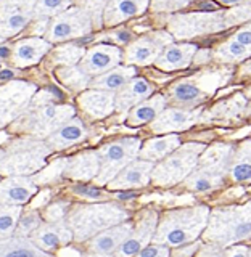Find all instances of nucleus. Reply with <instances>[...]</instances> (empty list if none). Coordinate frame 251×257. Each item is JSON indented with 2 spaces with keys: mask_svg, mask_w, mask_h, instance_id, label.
Returning a JSON list of instances; mask_svg holds the SVG:
<instances>
[{
  "mask_svg": "<svg viewBox=\"0 0 251 257\" xmlns=\"http://www.w3.org/2000/svg\"><path fill=\"white\" fill-rule=\"evenodd\" d=\"M76 111L69 104H56L52 100L32 98L29 108L12 124L13 132L31 139L47 140L56 128L74 117Z\"/></svg>",
  "mask_w": 251,
  "mask_h": 257,
  "instance_id": "nucleus-1",
  "label": "nucleus"
},
{
  "mask_svg": "<svg viewBox=\"0 0 251 257\" xmlns=\"http://www.w3.org/2000/svg\"><path fill=\"white\" fill-rule=\"evenodd\" d=\"M52 148L45 140L20 137L0 147V175L31 177L45 166V159L52 155Z\"/></svg>",
  "mask_w": 251,
  "mask_h": 257,
  "instance_id": "nucleus-2",
  "label": "nucleus"
},
{
  "mask_svg": "<svg viewBox=\"0 0 251 257\" xmlns=\"http://www.w3.org/2000/svg\"><path fill=\"white\" fill-rule=\"evenodd\" d=\"M208 220L209 209L205 206L169 211L161 217L153 241L155 244L163 246H184L192 243L206 228Z\"/></svg>",
  "mask_w": 251,
  "mask_h": 257,
  "instance_id": "nucleus-3",
  "label": "nucleus"
},
{
  "mask_svg": "<svg viewBox=\"0 0 251 257\" xmlns=\"http://www.w3.org/2000/svg\"><path fill=\"white\" fill-rule=\"evenodd\" d=\"M103 0H91L86 5L71 7L66 12L56 15L45 32L50 44L87 36L103 23Z\"/></svg>",
  "mask_w": 251,
  "mask_h": 257,
  "instance_id": "nucleus-4",
  "label": "nucleus"
},
{
  "mask_svg": "<svg viewBox=\"0 0 251 257\" xmlns=\"http://www.w3.org/2000/svg\"><path fill=\"white\" fill-rule=\"evenodd\" d=\"M251 18V5L233 7L227 12L179 15L169 21V29L179 39H189L201 34L224 31Z\"/></svg>",
  "mask_w": 251,
  "mask_h": 257,
  "instance_id": "nucleus-5",
  "label": "nucleus"
},
{
  "mask_svg": "<svg viewBox=\"0 0 251 257\" xmlns=\"http://www.w3.org/2000/svg\"><path fill=\"white\" fill-rule=\"evenodd\" d=\"M126 219L127 212L121 206L115 203H102L76 206L68 212L66 222L72 230L74 239L82 243L115 225L126 222Z\"/></svg>",
  "mask_w": 251,
  "mask_h": 257,
  "instance_id": "nucleus-6",
  "label": "nucleus"
},
{
  "mask_svg": "<svg viewBox=\"0 0 251 257\" xmlns=\"http://www.w3.org/2000/svg\"><path fill=\"white\" fill-rule=\"evenodd\" d=\"M205 238L219 246L251 238V203L216 209L209 219Z\"/></svg>",
  "mask_w": 251,
  "mask_h": 257,
  "instance_id": "nucleus-7",
  "label": "nucleus"
},
{
  "mask_svg": "<svg viewBox=\"0 0 251 257\" xmlns=\"http://www.w3.org/2000/svg\"><path fill=\"white\" fill-rule=\"evenodd\" d=\"M233 153L235 148L230 145H214L206 148L201 153L197 169L185 179V187L198 193L221 187L225 174L229 172Z\"/></svg>",
  "mask_w": 251,
  "mask_h": 257,
  "instance_id": "nucleus-8",
  "label": "nucleus"
},
{
  "mask_svg": "<svg viewBox=\"0 0 251 257\" xmlns=\"http://www.w3.org/2000/svg\"><path fill=\"white\" fill-rule=\"evenodd\" d=\"M205 150L206 147L203 143L182 145L155 166L151 172V182L158 187H173L185 180L197 169L200 156Z\"/></svg>",
  "mask_w": 251,
  "mask_h": 257,
  "instance_id": "nucleus-9",
  "label": "nucleus"
},
{
  "mask_svg": "<svg viewBox=\"0 0 251 257\" xmlns=\"http://www.w3.org/2000/svg\"><path fill=\"white\" fill-rule=\"evenodd\" d=\"M142 148V142L137 137H124V139L113 140L107 145L99 148L100 156V172L94 180L97 185H107L115 177L134 163L135 158L139 156Z\"/></svg>",
  "mask_w": 251,
  "mask_h": 257,
  "instance_id": "nucleus-10",
  "label": "nucleus"
},
{
  "mask_svg": "<svg viewBox=\"0 0 251 257\" xmlns=\"http://www.w3.org/2000/svg\"><path fill=\"white\" fill-rule=\"evenodd\" d=\"M36 85L26 80H10L0 87V131L13 124L36 95Z\"/></svg>",
  "mask_w": 251,
  "mask_h": 257,
  "instance_id": "nucleus-11",
  "label": "nucleus"
},
{
  "mask_svg": "<svg viewBox=\"0 0 251 257\" xmlns=\"http://www.w3.org/2000/svg\"><path fill=\"white\" fill-rule=\"evenodd\" d=\"M173 44V36L168 31H156L147 34L140 39L134 40L129 44L124 61L127 64H140V66H147V64H155L158 56L163 53V50Z\"/></svg>",
  "mask_w": 251,
  "mask_h": 257,
  "instance_id": "nucleus-12",
  "label": "nucleus"
},
{
  "mask_svg": "<svg viewBox=\"0 0 251 257\" xmlns=\"http://www.w3.org/2000/svg\"><path fill=\"white\" fill-rule=\"evenodd\" d=\"M36 0H0V39L16 36L34 18Z\"/></svg>",
  "mask_w": 251,
  "mask_h": 257,
  "instance_id": "nucleus-13",
  "label": "nucleus"
},
{
  "mask_svg": "<svg viewBox=\"0 0 251 257\" xmlns=\"http://www.w3.org/2000/svg\"><path fill=\"white\" fill-rule=\"evenodd\" d=\"M121 60H123V52H121L116 45L100 44L86 52L84 58L79 63V68L82 69L87 76L97 77L118 68Z\"/></svg>",
  "mask_w": 251,
  "mask_h": 257,
  "instance_id": "nucleus-14",
  "label": "nucleus"
},
{
  "mask_svg": "<svg viewBox=\"0 0 251 257\" xmlns=\"http://www.w3.org/2000/svg\"><path fill=\"white\" fill-rule=\"evenodd\" d=\"M156 222H158V214L156 211H145L140 217L137 227H134L132 233L129 238L124 241L121 247L115 252V257H132L137 255L143 247H147V243L155 236L156 230Z\"/></svg>",
  "mask_w": 251,
  "mask_h": 257,
  "instance_id": "nucleus-15",
  "label": "nucleus"
},
{
  "mask_svg": "<svg viewBox=\"0 0 251 257\" xmlns=\"http://www.w3.org/2000/svg\"><path fill=\"white\" fill-rule=\"evenodd\" d=\"M36 246H39L45 252L56 251L61 246H66L74 239L72 230L66 220L61 222H44L40 227L29 236Z\"/></svg>",
  "mask_w": 251,
  "mask_h": 257,
  "instance_id": "nucleus-16",
  "label": "nucleus"
},
{
  "mask_svg": "<svg viewBox=\"0 0 251 257\" xmlns=\"http://www.w3.org/2000/svg\"><path fill=\"white\" fill-rule=\"evenodd\" d=\"M37 193L34 177H7L0 180V204L24 206Z\"/></svg>",
  "mask_w": 251,
  "mask_h": 257,
  "instance_id": "nucleus-17",
  "label": "nucleus"
},
{
  "mask_svg": "<svg viewBox=\"0 0 251 257\" xmlns=\"http://www.w3.org/2000/svg\"><path fill=\"white\" fill-rule=\"evenodd\" d=\"M155 164L143 159H135L127 167H124L115 179H113L108 187L111 190H131L139 187H147L151 180V172Z\"/></svg>",
  "mask_w": 251,
  "mask_h": 257,
  "instance_id": "nucleus-18",
  "label": "nucleus"
},
{
  "mask_svg": "<svg viewBox=\"0 0 251 257\" xmlns=\"http://www.w3.org/2000/svg\"><path fill=\"white\" fill-rule=\"evenodd\" d=\"M201 114V109H181L169 108L164 109L151 124V131L155 134H168V132H181L192 127L197 122Z\"/></svg>",
  "mask_w": 251,
  "mask_h": 257,
  "instance_id": "nucleus-19",
  "label": "nucleus"
},
{
  "mask_svg": "<svg viewBox=\"0 0 251 257\" xmlns=\"http://www.w3.org/2000/svg\"><path fill=\"white\" fill-rule=\"evenodd\" d=\"M132 230L134 225L131 222H123L119 225H115V227L99 233V235L89 241V251L94 254L113 255L121 247V244L129 238Z\"/></svg>",
  "mask_w": 251,
  "mask_h": 257,
  "instance_id": "nucleus-20",
  "label": "nucleus"
},
{
  "mask_svg": "<svg viewBox=\"0 0 251 257\" xmlns=\"http://www.w3.org/2000/svg\"><path fill=\"white\" fill-rule=\"evenodd\" d=\"M100 172V156L99 151L89 150L77 153L72 158H68L64 167V177L72 180H95Z\"/></svg>",
  "mask_w": 251,
  "mask_h": 257,
  "instance_id": "nucleus-21",
  "label": "nucleus"
},
{
  "mask_svg": "<svg viewBox=\"0 0 251 257\" xmlns=\"http://www.w3.org/2000/svg\"><path fill=\"white\" fill-rule=\"evenodd\" d=\"M52 48V44L47 39L31 37L16 42L12 48V60L16 68H28L39 63L45 53Z\"/></svg>",
  "mask_w": 251,
  "mask_h": 257,
  "instance_id": "nucleus-22",
  "label": "nucleus"
},
{
  "mask_svg": "<svg viewBox=\"0 0 251 257\" xmlns=\"http://www.w3.org/2000/svg\"><path fill=\"white\" fill-rule=\"evenodd\" d=\"M115 95L116 93L91 88V90H86L77 96V104L92 119H103L108 117L116 109Z\"/></svg>",
  "mask_w": 251,
  "mask_h": 257,
  "instance_id": "nucleus-23",
  "label": "nucleus"
},
{
  "mask_svg": "<svg viewBox=\"0 0 251 257\" xmlns=\"http://www.w3.org/2000/svg\"><path fill=\"white\" fill-rule=\"evenodd\" d=\"M150 0H108L103 10L105 26H116L126 20L142 15L148 8Z\"/></svg>",
  "mask_w": 251,
  "mask_h": 257,
  "instance_id": "nucleus-24",
  "label": "nucleus"
},
{
  "mask_svg": "<svg viewBox=\"0 0 251 257\" xmlns=\"http://www.w3.org/2000/svg\"><path fill=\"white\" fill-rule=\"evenodd\" d=\"M216 60L224 63L241 61L251 56V24L237 31L227 42L216 50Z\"/></svg>",
  "mask_w": 251,
  "mask_h": 257,
  "instance_id": "nucleus-25",
  "label": "nucleus"
},
{
  "mask_svg": "<svg viewBox=\"0 0 251 257\" xmlns=\"http://www.w3.org/2000/svg\"><path fill=\"white\" fill-rule=\"evenodd\" d=\"M197 53V45L193 44H171L158 56L155 66L161 71L185 69L192 63Z\"/></svg>",
  "mask_w": 251,
  "mask_h": 257,
  "instance_id": "nucleus-26",
  "label": "nucleus"
},
{
  "mask_svg": "<svg viewBox=\"0 0 251 257\" xmlns=\"http://www.w3.org/2000/svg\"><path fill=\"white\" fill-rule=\"evenodd\" d=\"M87 137V128L79 117H71L45 140L52 150H64L80 143Z\"/></svg>",
  "mask_w": 251,
  "mask_h": 257,
  "instance_id": "nucleus-27",
  "label": "nucleus"
},
{
  "mask_svg": "<svg viewBox=\"0 0 251 257\" xmlns=\"http://www.w3.org/2000/svg\"><path fill=\"white\" fill-rule=\"evenodd\" d=\"M153 92V87L145 80L143 77H134L127 85H124L121 90L115 95V104L116 111H127L135 108L137 104L148 100V96Z\"/></svg>",
  "mask_w": 251,
  "mask_h": 257,
  "instance_id": "nucleus-28",
  "label": "nucleus"
},
{
  "mask_svg": "<svg viewBox=\"0 0 251 257\" xmlns=\"http://www.w3.org/2000/svg\"><path fill=\"white\" fill-rule=\"evenodd\" d=\"M179 147H181V137L177 134L156 137V139H150L148 142H145V145L140 148L139 158L155 164L168 158Z\"/></svg>",
  "mask_w": 251,
  "mask_h": 257,
  "instance_id": "nucleus-29",
  "label": "nucleus"
},
{
  "mask_svg": "<svg viewBox=\"0 0 251 257\" xmlns=\"http://www.w3.org/2000/svg\"><path fill=\"white\" fill-rule=\"evenodd\" d=\"M135 77V69L132 66H118L102 76H97L91 80V88L118 93L124 85H127Z\"/></svg>",
  "mask_w": 251,
  "mask_h": 257,
  "instance_id": "nucleus-30",
  "label": "nucleus"
},
{
  "mask_svg": "<svg viewBox=\"0 0 251 257\" xmlns=\"http://www.w3.org/2000/svg\"><path fill=\"white\" fill-rule=\"evenodd\" d=\"M0 257H55L42 251L31 241V238L10 236L0 239Z\"/></svg>",
  "mask_w": 251,
  "mask_h": 257,
  "instance_id": "nucleus-31",
  "label": "nucleus"
},
{
  "mask_svg": "<svg viewBox=\"0 0 251 257\" xmlns=\"http://www.w3.org/2000/svg\"><path fill=\"white\" fill-rule=\"evenodd\" d=\"M166 106V98L163 95H155L151 98L142 101L140 104H137L135 108L131 109L127 116V124L137 127L142 124H147L150 120H155L161 112L164 111Z\"/></svg>",
  "mask_w": 251,
  "mask_h": 257,
  "instance_id": "nucleus-32",
  "label": "nucleus"
},
{
  "mask_svg": "<svg viewBox=\"0 0 251 257\" xmlns=\"http://www.w3.org/2000/svg\"><path fill=\"white\" fill-rule=\"evenodd\" d=\"M229 175L235 183L251 182V142H243L235 150L230 161Z\"/></svg>",
  "mask_w": 251,
  "mask_h": 257,
  "instance_id": "nucleus-33",
  "label": "nucleus"
},
{
  "mask_svg": "<svg viewBox=\"0 0 251 257\" xmlns=\"http://www.w3.org/2000/svg\"><path fill=\"white\" fill-rule=\"evenodd\" d=\"M171 98L181 104H198L206 98V93L195 80H181L171 88Z\"/></svg>",
  "mask_w": 251,
  "mask_h": 257,
  "instance_id": "nucleus-34",
  "label": "nucleus"
},
{
  "mask_svg": "<svg viewBox=\"0 0 251 257\" xmlns=\"http://www.w3.org/2000/svg\"><path fill=\"white\" fill-rule=\"evenodd\" d=\"M56 77L60 79L61 84L74 92H80L91 85V76H87L79 66H61L56 69Z\"/></svg>",
  "mask_w": 251,
  "mask_h": 257,
  "instance_id": "nucleus-35",
  "label": "nucleus"
},
{
  "mask_svg": "<svg viewBox=\"0 0 251 257\" xmlns=\"http://www.w3.org/2000/svg\"><path fill=\"white\" fill-rule=\"evenodd\" d=\"M23 206H4L0 204V239L15 236Z\"/></svg>",
  "mask_w": 251,
  "mask_h": 257,
  "instance_id": "nucleus-36",
  "label": "nucleus"
},
{
  "mask_svg": "<svg viewBox=\"0 0 251 257\" xmlns=\"http://www.w3.org/2000/svg\"><path fill=\"white\" fill-rule=\"evenodd\" d=\"M84 48L72 45V44H66L58 47L53 52L52 61L55 64H60V66H76L77 63H80V60L84 58Z\"/></svg>",
  "mask_w": 251,
  "mask_h": 257,
  "instance_id": "nucleus-37",
  "label": "nucleus"
},
{
  "mask_svg": "<svg viewBox=\"0 0 251 257\" xmlns=\"http://www.w3.org/2000/svg\"><path fill=\"white\" fill-rule=\"evenodd\" d=\"M72 0H36V10L34 18L44 20V18H55L56 15L66 12L71 8Z\"/></svg>",
  "mask_w": 251,
  "mask_h": 257,
  "instance_id": "nucleus-38",
  "label": "nucleus"
},
{
  "mask_svg": "<svg viewBox=\"0 0 251 257\" xmlns=\"http://www.w3.org/2000/svg\"><path fill=\"white\" fill-rule=\"evenodd\" d=\"M42 223H44L42 217H40V214L37 211H34V209L23 211V214L20 217V222H18V227H16V231H15V236L29 238Z\"/></svg>",
  "mask_w": 251,
  "mask_h": 257,
  "instance_id": "nucleus-39",
  "label": "nucleus"
},
{
  "mask_svg": "<svg viewBox=\"0 0 251 257\" xmlns=\"http://www.w3.org/2000/svg\"><path fill=\"white\" fill-rule=\"evenodd\" d=\"M45 220L47 222H61L64 217H68V204L66 203H53L45 209Z\"/></svg>",
  "mask_w": 251,
  "mask_h": 257,
  "instance_id": "nucleus-40",
  "label": "nucleus"
},
{
  "mask_svg": "<svg viewBox=\"0 0 251 257\" xmlns=\"http://www.w3.org/2000/svg\"><path fill=\"white\" fill-rule=\"evenodd\" d=\"M192 0H151L153 12H174L189 5Z\"/></svg>",
  "mask_w": 251,
  "mask_h": 257,
  "instance_id": "nucleus-41",
  "label": "nucleus"
},
{
  "mask_svg": "<svg viewBox=\"0 0 251 257\" xmlns=\"http://www.w3.org/2000/svg\"><path fill=\"white\" fill-rule=\"evenodd\" d=\"M135 257H169V249L163 244H153L143 247Z\"/></svg>",
  "mask_w": 251,
  "mask_h": 257,
  "instance_id": "nucleus-42",
  "label": "nucleus"
},
{
  "mask_svg": "<svg viewBox=\"0 0 251 257\" xmlns=\"http://www.w3.org/2000/svg\"><path fill=\"white\" fill-rule=\"evenodd\" d=\"M224 257H251V246H232Z\"/></svg>",
  "mask_w": 251,
  "mask_h": 257,
  "instance_id": "nucleus-43",
  "label": "nucleus"
},
{
  "mask_svg": "<svg viewBox=\"0 0 251 257\" xmlns=\"http://www.w3.org/2000/svg\"><path fill=\"white\" fill-rule=\"evenodd\" d=\"M74 190H76V193H79V195L87 196V198H99V196H102V191L94 188V187H76Z\"/></svg>",
  "mask_w": 251,
  "mask_h": 257,
  "instance_id": "nucleus-44",
  "label": "nucleus"
},
{
  "mask_svg": "<svg viewBox=\"0 0 251 257\" xmlns=\"http://www.w3.org/2000/svg\"><path fill=\"white\" fill-rule=\"evenodd\" d=\"M206 251L203 252H200L198 257H224V252L221 251V246L219 244H216V246H208L205 247Z\"/></svg>",
  "mask_w": 251,
  "mask_h": 257,
  "instance_id": "nucleus-45",
  "label": "nucleus"
},
{
  "mask_svg": "<svg viewBox=\"0 0 251 257\" xmlns=\"http://www.w3.org/2000/svg\"><path fill=\"white\" fill-rule=\"evenodd\" d=\"M216 2H219L221 5H225V7H241V5H251V0H216Z\"/></svg>",
  "mask_w": 251,
  "mask_h": 257,
  "instance_id": "nucleus-46",
  "label": "nucleus"
},
{
  "mask_svg": "<svg viewBox=\"0 0 251 257\" xmlns=\"http://www.w3.org/2000/svg\"><path fill=\"white\" fill-rule=\"evenodd\" d=\"M197 246H198V244H195V246H189V247H184V249H181V251H177L174 257H190L193 252H195Z\"/></svg>",
  "mask_w": 251,
  "mask_h": 257,
  "instance_id": "nucleus-47",
  "label": "nucleus"
},
{
  "mask_svg": "<svg viewBox=\"0 0 251 257\" xmlns=\"http://www.w3.org/2000/svg\"><path fill=\"white\" fill-rule=\"evenodd\" d=\"M241 74H245V76H251V61L245 63L243 66H241Z\"/></svg>",
  "mask_w": 251,
  "mask_h": 257,
  "instance_id": "nucleus-48",
  "label": "nucleus"
},
{
  "mask_svg": "<svg viewBox=\"0 0 251 257\" xmlns=\"http://www.w3.org/2000/svg\"><path fill=\"white\" fill-rule=\"evenodd\" d=\"M12 76H13L12 71H2V72H0V79H8V77H12Z\"/></svg>",
  "mask_w": 251,
  "mask_h": 257,
  "instance_id": "nucleus-49",
  "label": "nucleus"
},
{
  "mask_svg": "<svg viewBox=\"0 0 251 257\" xmlns=\"http://www.w3.org/2000/svg\"><path fill=\"white\" fill-rule=\"evenodd\" d=\"M84 257H115V255H107V254H94V252H91V254H87V255H84Z\"/></svg>",
  "mask_w": 251,
  "mask_h": 257,
  "instance_id": "nucleus-50",
  "label": "nucleus"
},
{
  "mask_svg": "<svg viewBox=\"0 0 251 257\" xmlns=\"http://www.w3.org/2000/svg\"><path fill=\"white\" fill-rule=\"evenodd\" d=\"M7 55H8V50H7V48H0V56L4 58V56H7Z\"/></svg>",
  "mask_w": 251,
  "mask_h": 257,
  "instance_id": "nucleus-51",
  "label": "nucleus"
},
{
  "mask_svg": "<svg viewBox=\"0 0 251 257\" xmlns=\"http://www.w3.org/2000/svg\"><path fill=\"white\" fill-rule=\"evenodd\" d=\"M246 93H248V95H249V96H251V88H249V90H248V92H246Z\"/></svg>",
  "mask_w": 251,
  "mask_h": 257,
  "instance_id": "nucleus-52",
  "label": "nucleus"
},
{
  "mask_svg": "<svg viewBox=\"0 0 251 257\" xmlns=\"http://www.w3.org/2000/svg\"><path fill=\"white\" fill-rule=\"evenodd\" d=\"M2 40H4V39H0V42H2Z\"/></svg>",
  "mask_w": 251,
  "mask_h": 257,
  "instance_id": "nucleus-53",
  "label": "nucleus"
}]
</instances>
